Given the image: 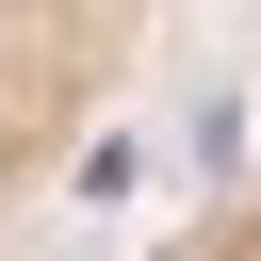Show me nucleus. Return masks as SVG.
<instances>
[{"instance_id": "1", "label": "nucleus", "mask_w": 261, "mask_h": 261, "mask_svg": "<svg viewBox=\"0 0 261 261\" xmlns=\"http://www.w3.org/2000/svg\"><path fill=\"white\" fill-rule=\"evenodd\" d=\"M163 0H0V228H33L130 114Z\"/></svg>"}, {"instance_id": "2", "label": "nucleus", "mask_w": 261, "mask_h": 261, "mask_svg": "<svg viewBox=\"0 0 261 261\" xmlns=\"http://www.w3.org/2000/svg\"><path fill=\"white\" fill-rule=\"evenodd\" d=\"M228 228H245V245H261V163H245V212H228Z\"/></svg>"}]
</instances>
